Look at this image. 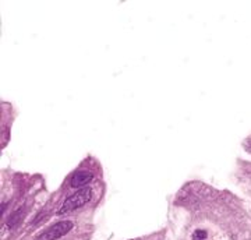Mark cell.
<instances>
[{
    "mask_svg": "<svg viewBox=\"0 0 251 240\" xmlns=\"http://www.w3.org/2000/svg\"><path fill=\"white\" fill-rule=\"evenodd\" d=\"M91 200V188L88 187H84V188H81L78 190L77 193H74L73 196H70L66 201H64V204L63 207L57 211V213L60 215V213H69V211H73V210H75V208H80L84 204H87L88 201Z\"/></svg>",
    "mask_w": 251,
    "mask_h": 240,
    "instance_id": "1",
    "label": "cell"
},
{
    "mask_svg": "<svg viewBox=\"0 0 251 240\" xmlns=\"http://www.w3.org/2000/svg\"><path fill=\"white\" fill-rule=\"evenodd\" d=\"M70 229H73V222H70V221H62V222L53 225L50 229L44 232L38 238V240H56L64 236L66 233H69Z\"/></svg>",
    "mask_w": 251,
    "mask_h": 240,
    "instance_id": "2",
    "label": "cell"
},
{
    "mask_svg": "<svg viewBox=\"0 0 251 240\" xmlns=\"http://www.w3.org/2000/svg\"><path fill=\"white\" fill-rule=\"evenodd\" d=\"M92 180V173L90 172H75L70 179V186L72 187H80L87 185L88 182Z\"/></svg>",
    "mask_w": 251,
    "mask_h": 240,
    "instance_id": "3",
    "label": "cell"
},
{
    "mask_svg": "<svg viewBox=\"0 0 251 240\" xmlns=\"http://www.w3.org/2000/svg\"><path fill=\"white\" fill-rule=\"evenodd\" d=\"M193 240H206V232L202 229H197L193 235Z\"/></svg>",
    "mask_w": 251,
    "mask_h": 240,
    "instance_id": "4",
    "label": "cell"
}]
</instances>
